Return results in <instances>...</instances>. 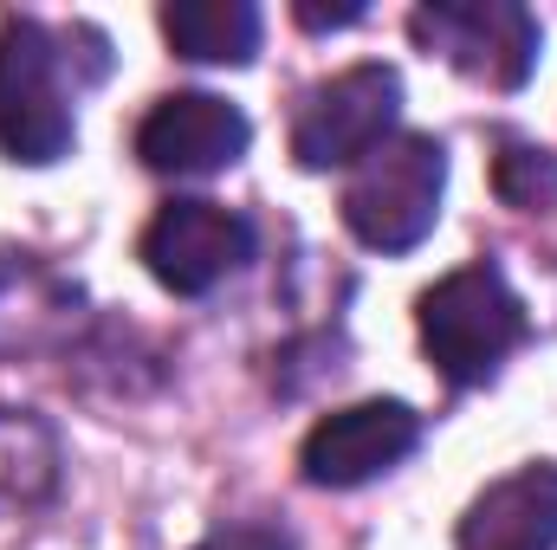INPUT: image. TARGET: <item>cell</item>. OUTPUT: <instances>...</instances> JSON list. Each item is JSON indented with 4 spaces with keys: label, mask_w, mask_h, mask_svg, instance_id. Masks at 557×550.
I'll list each match as a JSON object with an SVG mask.
<instances>
[{
    "label": "cell",
    "mask_w": 557,
    "mask_h": 550,
    "mask_svg": "<svg viewBox=\"0 0 557 550\" xmlns=\"http://www.w3.org/2000/svg\"><path fill=\"white\" fill-rule=\"evenodd\" d=\"M78 33H52L46 20H0V149L26 168L59 162L78 137Z\"/></svg>",
    "instance_id": "cell-1"
},
{
    "label": "cell",
    "mask_w": 557,
    "mask_h": 550,
    "mask_svg": "<svg viewBox=\"0 0 557 550\" xmlns=\"http://www.w3.org/2000/svg\"><path fill=\"white\" fill-rule=\"evenodd\" d=\"M421 350L454 389H480L499 376V363L525 343V304L499 266H460L441 285H428L416 304Z\"/></svg>",
    "instance_id": "cell-2"
},
{
    "label": "cell",
    "mask_w": 557,
    "mask_h": 550,
    "mask_svg": "<svg viewBox=\"0 0 557 550\" xmlns=\"http://www.w3.org/2000/svg\"><path fill=\"white\" fill-rule=\"evenodd\" d=\"M441 188H447V149L421 130H396L350 168L344 227L376 253H409L441 221Z\"/></svg>",
    "instance_id": "cell-3"
},
{
    "label": "cell",
    "mask_w": 557,
    "mask_h": 550,
    "mask_svg": "<svg viewBox=\"0 0 557 550\" xmlns=\"http://www.w3.org/2000/svg\"><path fill=\"white\" fill-rule=\"evenodd\" d=\"M403 117V72L370 59V65H344L337 78L311 85L298 117H292V155L305 168H357L376 142L396 137Z\"/></svg>",
    "instance_id": "cell-4"
},
{
    "label": "cell",
    "mask_w": 557,
    "mask_h": 550,
    "mask_svg": "<svg viewBox=\"0 0 557 550\" xmlns=\"http://www.w3.org/2000/svg\"><path fill=\"white\" fill-rule=\"evenodd\" d=\"M416 46L493 91H519L539 65V20L519 0H428L409 20Z\"/></svg>",
    "instance_id": "cell-5"
},
{
    "label": "cell",
    "mask_w": 557,
    "mask_h": 550,
    "mask_svg": "<svg viewBox=\"0 0 557 550\" xmlns=\"http://www.w3.org/2000/svg\"><path fill=\"white\" fill-rule=\"evenodd\" d=\"M137 253H143V266H149V278H156L162 291L201 298V291H214L221 278H234L253 260V227H247V214L188 195V201L156 208V221L143 227Z\"/></svg>",
    "instance_id": "cell-6"
},
{
    "label": "cell",
    "mask_w": 557,
    "mask_h": 550,
    "mask_svg": "<svg viewBox=\"0 0 557 550\" xmlns=\"http://www.w3.org/2000/svg\"><path fill=\"white\" fill-rule=\"evenodd\" d=\"M421 440V414L409 402H350V409L324 414L305 447H298V466L311 486H331V492H350V486H370L383 479L389 466H403Z\"/></svg>",
    "instance_id": "cell-7"
},
{
    "label": "cell",
    "mask_w": 557,
    "mask_h": 550,
    "mask_svg": "<svg viewBox=\"0 0 557 550\" xmlns=\"http://www.w3.org/2000/svg\"><path fill=\"white\" fill-rule=\"evenodd\" d=\"M253 142V124L214 91H175L137 124V155L156 175H221Z\"/></svg>",
    "instance_id": "cell-8"
},
{
    "label": "cell",
    "mask_w": 557,
    "mask_h": 550,
    "mask_svg": "<svg viewBox=\"0 0 557 550\" xmlns=\"http://www.w3.org/2000/svg\"><path fill=\"white\" fill-rule=\"evenodd\" d=\"M460 550H557V466H519L493 479L467 518H460Z\"/></svg>",
    "instance_id": "cell-9"
},
{
    "label": "cell",
    "mask_w": 557,
    "mask_h": 550,
    "mask_svg": "<svg viewBox=\"0 0 557 550\" xmlns=\"http://www.w3.org/2000/svg\"><path fill=\"white\" fill-rule=\"evenodd\" d=\"M162 33L195 65H247L260 52V13L247 0H169Z\"/></svg>",
    "instance_id": "cell-10"
},
{
    "label": "cell",
    "mask_w": 557,
    "mask_h": 550,
    "mask_svg": "<svg viewBox=\"0 0 557 550\" xmlns=\"http://www.w3.org/2000/svg\"><path fill=\"white\" fill-rule=\"evenodd\" d=\"M59 479V440L46 421L0 409V512L39 505Z\"/></svg>",
    "instance_id": "cell-11"
},
{
    "label": "cell",
    "mask_w": 557,
    "mask_h": 550,
    "mask_svg": "<svg viewBox=\"0 0 557 550\" xmlns=\"http://www.w3.org/2000/svg\"><path fill=\"white\" fill-rule=\"evenodd\" d=\"M493 188L512 208H552L557 201V155L552 149H532V142H506L499 162H493Z\"/></svg>",
    "instance_id": "cell-12"
},
{
    "label": "cell",
    "mask_w": 557,
    "mask_h": 550,
    "mask_svg": "<svg viewBox=\"0 0 557 550\" xmlns=\"http://www.w3.org/2000/svg\"><path fill=\"white\" fill-rule=\"evenodd\" d=\"M195 550H285V538L260 532V525H227V532H214L208 545H195Z\"/></svg>",
    "instance_id": "cell-13"
},
{
    "label": "cell",
    "mask_w": 557,
    "mask_h": 550,
    "mask_svg": "<svg viewBox=\"0 0 557 550\" xmlns=\"http://www.w3.org/2000/svg\"><path fill=\"white\" fill-rule=\"evenodd\" d=\"M350 20H363V0H344V7H298V26H311V33H324V26H350Z\"/></svg>",
    "instance_id": "cell-14"
}]
</instances>
